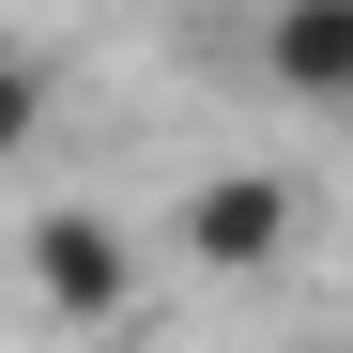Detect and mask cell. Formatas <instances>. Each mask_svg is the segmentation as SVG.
Returning a JSON list of instances; mask_svg holds the SVG:
<instances>
[{
	"mask_svg": "<svg viewBox=\"0 0 353 353\" xmlns=\"http://www.w3.org/2000/svg\"><path fill=\"white\" fill-rule=\"evenodd\" d=\"M276 246H292V185L276 169H215L185 200V261L200 276H276Z\"/></svg>",
	"mask_w": 353,
	"mask_h": 353,
	"instance_id": "obj_1",
	"label": "cell"
},
{
	"mask_svg": "<svg viewBox=\"0 0 353 353\" xmlns=\"http://www.w3.org/2000/svg\"><path fill=\"white\" fill-rule=\"evenodd\" d=\"M261 77L292 108H323V123H353V0H276L261 16Z\"/></svg>",
	"mask_w": 353,
	"mask_h": 353,
	"instance_id": "obj_3",
	"label": "cell"
},
{
	"mask_svg": "<svg viewBox=\"0 0 353 353\" xmlns=\"http://www.w3.org/2000/svg\"><path fill=\"white\" fill-rule=\"evenodd\" d=\"M31 292H46V323H123V230L46 200L31 215Z\"/></svg>",
	"mask_w": 353,
	"mask_h": 353,
	"instance_id": "obj_2",
	"label": "cell"
}]
</instances>
